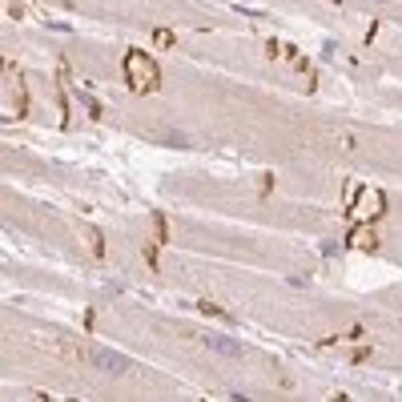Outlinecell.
Instances as JSON below:
<instances>
[{
  "instance_id": "1",
  "label": "cell",
  "mask_w": 402,
  "mask_h": 402,
  "mask_svg": "<svg viewBox=\"0 0 402 402\" xmlns=\"http://www.w3.org/2000/svg\"><path fill=\"white\" fill-rule=\"evenodd\" d=\"M85 362L93 366V370H100V374H125L133 366L125 354H117V350H109V346H89Z\"/></svg>"
},
{
  "instance_id": "2",
  "label": "cell",
  "mask_w": 402,
  "mask_h": 402,
  "mask_svg": "<svg viewBox=\"0 0 402 402\" xmlns=\"http://www.w3.org/2000/svg\"><path fill=\"white\" fill-rule=\"evenodd\" d=\"M205 346H209V350H217V354H230V358H238V354H242V346L233 342V338H226V334H205Z\"/></svg>"
}]
</instances>
